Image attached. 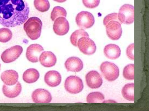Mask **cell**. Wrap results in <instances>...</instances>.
Returning <instances> with one entry per match:
<instances>
[{"label": "cell", "mask_w": 149, "mask_h": 111, "mask_svg": "<svg viewBox=\"0 0 149 111\" xmlns=\"http://www.w3.org/2000/svg\"><path fill=\"white\" fill-rule=\"evenodd\" d=\"M104 53L107 58L111 59H116L120 56L121 50L119 47L117 45L109 44L104 47Z\"/></svg>", "instance_id": "ac0fdd59"}, {"label": "cell", "mask_w": 149, "mask_h": 111, "mask_svg": "<svg viewBox=\"0 0 149 111\" xmlns=\"http://www.w3.org/2000/svg\"><path fill=\"white\" fill-rule=\"evenodd\" d=\"M87 85L92 89H96L100 87L103 83L102 79L99 73L95 70L89 72L85 77Z\"/></svg>", "instance_id": "8fae6325"}, {"label": "cell", "mask_w": 149, "mask_h": 111, "mask_svg": "<svg viewBox=\"0 0 149 111\" xmlns=\"http://www.w3.org/2000/svg\"><path fill=\"white\" fill-rule=\"evenodd\" d=\"M32 98L35 103H47L52 100V95L47 90L42 88L37 89L32 93Z\"/></svg>", "instance_id": "7c38bea8"}, {"label": "cell", "mask_w": 149, "mask_h": 111, "mask_svg": "<svg viewBox=\"0 0 149 111\" xmlns=\"http://www.w3.org/2000/svg\"><path fill=\"white\" fill-rule=\"evenodd\" d=\"M40 76L38 71L36 69L29 68L26 70L23 74V79L26 83H31L36 82Z\"/></svg>", "instance_id": "ffe728a7"}, {"label": "cell", "mask_w": 149, "mask_h": 111, "mask_svg": "<svg viewBox=\"0 0 149 111\" xmlns=\"http://www.w3.org/2000/svg\"><path fill=\"white\" fill-rule=\"evenodd\" d=\"M123 75L127 80H132L134 79V65L129 64L124 68Z\"/></svg>", "instance_id": "484cf974"}, {"label": "cell", "mask_w": 149, "mask_h": 111, "mask_svg": "<svg viewBox=\"0 0 149 111\" xmlns=\"http://www.w3.org/2000/svg\"><path fill=\"white\" fill-rule=\"evenodd\" d=\"M134 44L132 43L126 49V55L129 59L132 60H134Z\"/></svg>", "instance_id": "f546056e"}, {"label": "cell", "mask_w": 149, "mask_h": 111, "mask_svg": "<svg viewBox=\"0 0 149 111\" xmlns=\"http://www.w3.org/2000/svg\"><path fill=\"white\" fill-rule=\"evenodd\" d=\"M89 37L88 34L83 29L77 30L71 34L70 37V42L73 46H77V42L79 39L84 37Z\"/></svg>", "instance_id": "7402d4cb"}, {"label": "cell", "mask_w": 149, "mask_h": 111, "mask_svg": "<svg viewBox=\"0 0 149 111\" xmlns=\"http://www.w3.org/2000/svg\"><path fill=\"white\" fill-rule=\"evenodd\" d=\"M22 86L20 83L18 82L14 86L3 85L2 91L4 94L9 98H15L20 93Z\"/></svg>", "instance_id": "d6986e66"}, {"label": "cell", "mask_w": 149, "mask_h": 111, "mask_svg": "<svg viewBox=\"0 0 149 111\" xmlns=\"http://www.w3.org/2000/svg\"><path fill=\"white\" fill-rule=\"evenodd\" d=\"M111 20H116L119 21L118 18V13H113L107 15L104 18L103 23L104 26L109 21Z\"/></svg>", "instance_id": "f1b7e54d"}, {"label": "cell", "mask_w": 149, "mask_h": 111, "mask_svg": "<svg viewBox=\"0 0 149 111\" xmlns=\"http://www.w3.org/2000/svg\"><path fill=\"white\" fill-rule=\"evenodd\" d=\"M67 12L66 10L63 7L60 6H56L54 7L51 14L50 17L53 21L57 18L63 17H66Z\"/></svg>", "instance_id": "d4e9b609"}, {"label": "cell", "mask_w": 149, "mask_h": 111, "mask_svg": "<svg viewBox=\"0 0 149 111\" xmlns=\"http://www.w3.org/2000/svg\"><path fill=\"white\" fill-rule=\"evenodd\" d=\"M0 68H1V64H0Z\"/></svg>", "instance_id": "1f68e13d"}, {"label": "cell", "mask_w": 149, "mask_h": 111, "mask_svg": "<svg viewBox=\"0 0 149 111\" xmlns=\"http://www.w3.org/2000/svg\"><path fill=\"white\" fill-rule=\"evenodd\" d=\"M17 72L13 70H6L3 72L1 75V79L5 84L11 86L15 85L18 79Z\"/></svg>", "instance_id": "e0dca14e"}, {"label": "cell", "mask_w": 149, "mask_h": 111, "mask_svg": "<svg viewBox=\"0 0 149 111\" xmlns=\"http://www.w3.org/2000/svg\"><path fill=\"white\" fill-rule=\"evenodd\" d=\"M118 18L121 23L126 24L132 23L134 20V6L129 4L123 5L119 9Z\"/></svg>", "instance_id": "277c9868"}, {"label": "cell", "mask_w": 149, "mask_h": 111, "mask_svg": "<svg viewBox=\"0 0 149 111\" xmlns=\"http://www.w3.org/2000/svg\"><path fill=\"white\" fill-rule=\"evenodd\" d=\"M65 66L68 71L78 72L82 69L83 64L79 58L76 57H72L66 60L65 63Z\"/></svg>", "instance_id": "5bb4252c"}, {"label": "cell", "mask_w": 149, "mask_h": 111, "mask_svg": "<svg viewBox=\"0 0 149 111\" xmlns=\"http://www.w3.org/2000/svg\"><path fill=\"white\" fill-rule=\"evenodd\" d=\"M22 51L23 48L21 46L15 45L4 51L1 54V58L4 63H11L17 59Z\"/></svg>", "instance_id": "ba28073f"}, {"label": "cell", "mask_w": 149, "mask_h": 111, "mask_svg": "<svg viewBox=\"0 0 149 111\" xmlns=\"http://www.w3.org/2000/svg\"><path fill=\"white\" fill-rule=\"evenodd\" d=\"M58 3H63L65 1L67 0H53Z\"/></svg>", "instance_id": "4dcf8cb0"}, {"label": "cell", "mask_w": 149, "mask_h": 111, "mask_svg": "<svg viewBox=\"0 0 149 111\" xmlns=\"http://www.w3.org/2000/svg\"><path fill=\"white\" fill-rule=\"evenodd\" d=\"M104 95L99 92H93L89 93L86 97V101L88 103H98L102 102L104 99Z\"/></svg>", "instance_id": "603a6c76"}, {"label": "cell", "mask_w": 149, "mask_h": 111, "mask_svg": "<svg viewBox=\"0 0 149 111\" xmlns=\"http://www.w3.org/2000/svg\"><path fill=\"white\" fill-rule=\"evenodd\" d=\"M42 23L38 17L29 18L24 25V29L28 37L32 40L38 39L40 36Z\"/></svg>", "instance_id": "7a4b0ae2"}, {"label": "cell", "mask_w": 149, "mask_h": 111, "mask_svg": "<svg viewBox=\"0 0 149 111\" xmlns=\"http://www.w3.org/2000/svg\"><path fill=\"white\" fill-rule=\"evenodd\" d=\"M13 34L11 30L7 28L0 29V42L6 43L9 41L12 38Z\"/></svg>", "instance_id": "4316f807"}, {"label": "cell", "mask_w": 149, "mask_h": 111, "mask_svg": "<svg viewBox=\"0 0 149 111\" xmlns=\"http://www.w3.org/2000/svg\"><path fill=\"white\" fill-rule=\"evenodd\" d=\"M77 46L81 52L86 55L93 54L96 50L94 42L89 37H84L79 39Z\"/></svg>", "instance_id": "9c48e42d"}, {"label": "cell", "mask_w": 149, "mask_h": 111, "mask_svg": "<svg viewBox=\"0 0 149 111\" xmlns=\"http://www.w3.org/2000/svg\"><path fill=\"white\" fill-rule=\"evenodd\" d=\"M29 13L25 0H0V24L4 27L22 24L28 19Z\"/></svg>", "instance_id": "6da1fadb"}, {"label": "cell", "mask_w": 149, "mask_h": 111, "mask_svg": "<svg viewBox=\"0 0 149 111\" xmlns=\"http://www.w3.org/2000/svg\"><path fill=\"white\" fill-rule=\"evenodd\" d=\"M34 5L36 9L41 12L47 11L50 7L48 0H34Z\"/></svg>", "instance_id": "cb8c5ba5"}, {"label": "cell", "mask_w": 149, "mask_h": 111, "mask_svg": "<svg viewBox=\"0 0 149 111\" xmlns=\"http://www.w3.org/2000/svg\"><path fill=\"white\" fill-rule=\"evenodd\" d=\"M121 23L117 21L111 20L105 26L107 34L110 39L116 40L121 37L122 30Z\"/></svg>", "instance_id": "52a82bcc"}, {"label": "cell", "mask_w": 149, "mask_h": 111, "mask_svg": "<svg viewBox=\"0 0 149 111\" xmlns=\"http://www.w3.org/2000/svg\"><path fill=\"white\" fill-rule=\"evenodd\" d=\"M69 28V22L65 17H58L54 21L53 29L55 33L57 35H65L68 32Z\"/></svg>", "instance_id": "30bf717a"}, {"label": "cell", "mask_w": 149, "mask_h": 111, "mask_svg": "<svg viewBox=\"0 0 149 111\" xmlns=\"http://www.w3.org/2000/svg\"><path fill=\"white\" fill-rule=\"evenodd\" d=\"M44 49L42 47L38 44L30 45L27 48L26 56L27 59L32 63L38 61L39 57Z\"/></svg>", "instance_id": "4fadbf2b"}, {"label": "cell", "mask_w": 149, "mask_h": 111, "mask_svg": "<svg viewBox=\"0 0 149 111\" xmlns=\"http://www.w3.org/2000/svg\"><path fill=\"white\" fill-rule=\"evenodd\" d=\"M39 61L41 65L46 67H50L54 65L56 62V58L52 52L45 51L40 55Z\"/></svg>", "instance_id": "2e32d148"}, {"label": "cell", "mask_w": 149, "mask_h": 111, "mask_svg": "<svg viewBox=\"0 0 149 111\" xmlns=\"http://www.w3.org/2000/svg\"><path fill=\"white\" fill-rule=\"evenodd\" d=\"M84 5L89 8H94L97 7L100 3V0H82Z\"/></svg>", "instance_id": "83f0119b"}, {"label": "cell", "mask_w": 149, "mask_h": 111, "mask_svg": "<svg viewBox=\"0 0 149 111\" xmlns=\"http://www.w3.org/2000/svg\"><path fill=\"white\" fill-rule=\"evenodd\" d=\"M75 21L78 26L83 29L91 28L95 23L93 15L86 11H82L79 13L76 17Z\"/></svg>", "instance_id": "8992f818"}, {"label": "cell", "mask_w": 149, "mask_h": 111, "mask_svg": "<svg viewBox=\"0 0 149 111\" xmlns=\"http://www.w3.org/2000/svg\"><path fill=\"white\" fill-rule=\"evenodd\" d=\"M100 69L104 78L109 81L115 80L119 76V69L113 63L107 61L104 62L101 64Z\"/></svg>", "instance_id": "3957f363"}, {"label": "cell", "mask_w": 149, "mask_h": 111, "mask_svg": "<svg viewBox=\"0 0 149 111\" xmlns=\"http://www.w3.org/2000/svg\"><path fill=\"white\" fill-rule=\"evenodd\" d=\"M122 94L123 97L130 101H134V83H127L123 88Z\"/></svg>", "instance_id": "44dd1931"}, {"label": "cell", "mask_w": 149, "mask_h": 111, "mask_svg": "<svg viewBox=\"0 0 149 111\" xmlns=\"http://www.w3.org/2000/svg\"><path fill=\"white\" fill-rule=\"evenodd\" d=\"M64 87L68 92L76 94L82 91L84 85L82 80L79 77L75 76H70L66 79Z\"/></svg>", "instance_id": "5b68a950"}, {"label": "cell", "mask_w": 149, "mask_h": 111, "mask_svg": "<svg viewBox=\"0 0 149 111\" xmlns=\"http://www.w3.org/2000/svg\"><path fill=\"white\" fill-rule=\"evenodd\" d=\"M61 77L60 74L55 70H50L45 75L44 80L47 85L52 87H56L61 83Z\"/></svg>", "instance_id": "9a60e30c"}]
</instances>
